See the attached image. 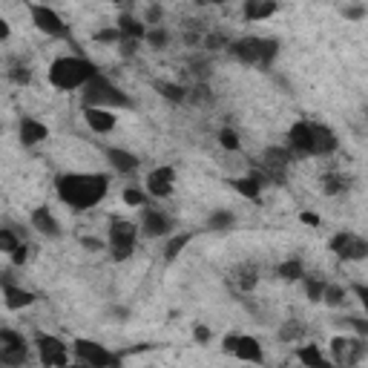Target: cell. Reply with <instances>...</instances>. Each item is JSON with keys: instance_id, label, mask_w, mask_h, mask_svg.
<instances>
[{"instance_id": "cell-1", "label": "cell", "mask_w": 368, "mask_h": 368, "mask_svg": "<svg viewBox=\"0 0 368 368\" xmlns=\"http://www.w3.org/2000/svg\"><path fill=\"white\" fill-rule=\"evenodd\" d=\"M58 199L75 213L93 210L104 201L110 193V176L107 173H63L55 179Z\"/></svg>"}, {"instance_id": "cell-2", "label": "cell", "mask_w": 368, "mask_h": 368, "mask_svg": "<svg viewBox=\"0 0 368 368\" xmlns=\"http://www.w3.org/2000/svg\"><path fill=\"white\" fill-rule=\"evenodd\" d=\"M95 75H98V66L84 55H61V58L52 61V66L46 72L49 84L55 90H63V93L84 90Z\"/></svg>"}, {"instance_id": "cell-3", "label": "cell", "mask_w": 368, "mask_h": 368, "mask_svg": "<svg viewBox=\"0 0 368 368\" xmlns=\"http://www.w3.org/2000/svg\"><path fill=\"white\" fill-rule=\"evenodd\" d=\"M231 58H236L245 66H259V69H270V63L279 55V41L273 38H259V35H245L231 41L228 46Z\"/></svg>"}, {"instance_id": "cell-4", "label": "cell", "mask_w": 368, "mask_h": 368, "mask_svg": "<svg viewBox=\"0 0 368 368\" xmlns=\"http://www.w3.org/2000/svg\"><path fill=\"white\" fill-rule=\"evenodd\" d=\"M81 104L84 107H110V110H130L132 107V98L118 90L110 78H104L101 72L81 90Z\"/></svg>"}, {"instance_id": "cell-5", "label": "cell", "mask_w": 368, "mask_h": 368, "mask_svg": "<svg viewBox=\"0 0 368 368\" xmlns=\"http://www.w3.org/2000/svg\"><path fill=\"white\" fill-rule=\"evenodd\" d=\"M138 242V228L130 222V219L112 216L110 219V228H107V251L112 262H127L135 251Z\"/></svg>"}, {"instance_id": "cell-6", "label": "cell", "mask_w": 368, "mask_h": 368, "mask_svg": "<svg viewBox=\"0 0 368 368\" xmlns=\"http://www.w3.org/2000/svg\"><path fill=\"white\" fill-rule=\"evenodd\" d=\"M72 354L81 365H93V368H110V365H118L121 357L112 354L107 345L95 342V340H75L72 342Z\"/></svg>"}, {"instance_id": "cell-7", "label": "cell", "mask_w": 368, "mask_h": 368, "mask_svg": "<svg viewBox=\"0 0 368 368\" xmlns=\"http://www.w3.org/2000/svg\"><path fill=\"white\" fill-rule=\"evenodd\" d=\"M29 18H32V23H35L38 32H43L49 38H69V26L63 23V18L52 6H46V4H29Z\"/></svg>"}, {"instance_id": "cell-8", "label": "cell", "mask_w": 368, "mask_h": 368, "mask_svg": "<svg viewBox=\"0 0 368 368\" xmlns=\"http://www.w3.org/2000/svg\"><path fill=\"white\" fill-rule=\"evenodd\" d=\"M368 354V340L362 337H334L331 340V357L337 365H357Z\"/></svg>"}, {"instance_id": "cell-9", "label": "cell", "mask_w": 368, "mask_h": 368, "mask_svg": "<svg viewBox=\"0 0 368 368\" xmlns=\"http://www.w3.org/2000/svg\"><path fill=\"white\" fill-rule=\"evenodd\" d=\"M288 147L293 156H317V138H314V121H297L288 130Z\"/></svg>"}, {"instance_id": "cell-10", "label": "cell", "mask_w": 368, "mask_h": 368, "mask_svg": "<svg viewBox=\"0 0 368 368\" xmlns=\"http://www.w3.org/2000/svg\"><path fill=\"white\" fill-rule=\"evenodd\" d=\"M141 233L147 239H167L173 233V219L159 207H141Z\"/></svg>"}, {"instance_id": "cell-11", "label": "cell", "mask_w": 368, "mask_h": 368, "mask_svg": "<svg viewBox=\"0 0 368 368\" xmlns=\"http://www.w3.org/2000/svg\"><path fill=\"white\" fill-rule=\"evenodd\" d=\"M331 251L340 256V259H345V262H357V259H365L368 256V242L365 239H359L357 233H351V231H340L337 236H331Z\"/></svg>"}, {"instance_id": "cell-12", "label": "cell", "mask_w": 368, "mask_h": 368, "mask_svg": "<svg viewBox=\"0 0 368 368\" xmlns=\"http://www.w3.org/2000/svg\"><path fill=\"white\" fill-rule=\"evenodd\" d=\"M35 348H38V359L43 365H66L69 362V348L63 340L52 337V334H38L35 337Z\"/></svg>"}, {"instance_id": "cell-13", "label": "cell", "mask_w": 368, "mask_h": 368, "mask_svg": "<svg viewBox=\"0 0 368 368\" xmlns=\"http://www.w3.org/2000/svg\"><path fill=\"white\" fill-rule=\"evenodd\" d=\"M144 190L150 193L153 199L173 196V190H176V170L170 164H162V167L150 170V173H147V179H144Z\"/></svg>"}, {"instance_id": "cell-14", "label": "cell", "mask_w": 368, "mask_h": 368, "mask_svg": "<svg viewBox=\"0 0 368 368\" xmlns=\"http://www.w3.org/2000/svg\"><path fill=\"white\" fill-rule=\"evenodd\" d=\"M118 110H110V107H84V121L90 130L95 132H112L115 124H118Z\"/></svg>"}, {"instance_id": "cell-15", "label": "cell", "mask_w": 368, "mask_h": 368, "mask_svg": "<svg viewBox=\"0 0 368 368\" xmlns=\"http://www.w3.org/2000/svg\"><path fill=\"white\" fill-rule=\"evenodd\" d=\"M18 135H21V144L23 147H38L49 138V127L32 115H23L21 124H18Z\"/></svg>"}, {"instance_id": "cell-16", "label": "cell", "mask_w": 368, "mask_h": 368, "mask_svg": "<svg viewBox=\"0 0 368 368\" xmlns=\"http://www.w3.org/2000/svg\"><path fill=\"white\" fill-rule=\"evenodd\" d=\"M29 222H32V228H35L41 236H46V239H58V236H61V222L55 219V213H52L49 207H35L32 216H29Z\"/></svg>"}, {"instance_id": "cell-17", "label": "cell", "mask_w": 368, "mask_h": 368, "mask_svg": "<svg viewBox=\"0 0 368 368\" xmlns=\"http://www.w3.org/2000/svg\"><path fill=\"white\" fill-rule=\"evenodd\" d=\"M279 12V0H245L242 6V18L248 23H259V21H268Z\"/></svg>"}, {"instance_id": "cell-18", "label": "cell", "mask_w": 368, "mask_h": 368, "mask_svg": "<svg viewBox=\"0 0 368 368\" xmlns=\"http://www.w3.org/2000/svg\"><path fill=\"white\" fill-rule=\"evenodd\" d=\"M4 305H6L9 311H23V308L35 305V293L26 290V288L12 285L9 279H4Z\"/></svg>"}, {"instance_id": "cell-19", "label": "cell", "mask_w": 368, "mask_h": 368, "mask_svg": "<svg viewBox=\"0 0 368 368\" xmlns=\"http://www.w3.org/2000/svg\"><path fill=\"white\" fill-rule=\"evenodd\" d=\"M107 162H110V167H112L115 173H121V176L135 173L138 164H141L138 156L130 153V150H124V147H107Z\"/></svg>"}, {"instance_id": "cell-20", "label": "cell", "mask_w": 368, "mask_h": 368, "mask_svg": "<svg viewBox=\"0 0 368 368\" xmlns=\"http://www.w3.org/2000/svg\"><path fill=\"white\" fill-rule=\"evenodd\" d=\"M314 138H317V156H334L340 150V138L328 124H314Z\"/></svg>"}, {"instance_id": "cell-21", "label": "cell", "mask_w": 368, "mask_h": 368, "mask_svg": "<svg viewBox=\"0 0 368 368\" xmlns=\"http://www.w3.org/2000/svg\"><path fill=\"white\" fill-rule=\"evenodd\" d=\"M320 187H322L325 196H342V193L351 190V176H345L340 170H328V173H322Z\"/></svg>"}, {"instance_id": "cell-22", "label": "cell", "mask_w": 368, "mask_h": 368, "mask_svg": "<svg viewBox=\"0 0 368 368\" xmlns=\"http://www.w3.org/2000/svg\"><path fill=\"white\" fill-rule=\"evenodd\" d=\"M233 357H239L242 362H265L262 342H259L256 337H242V334H239V342H236Z\"/></svg>"}, {"instance_id": "cell-23", "label": "cell", "mask_w": 368, "mask_h": 368, "mask_svg": "<svg viewBox=\"0 0 368 368\" xmlns=\"http://www.w3.org/2000/svg\"><path fill=\"white\" fill-rule=\"evenodd\" d=\"M115 26L121 29V35L124 38H130V41H144L147 38V32H150V26L144 23V18L138 21V18H132V15H121L118 21H115Z\"/></svg>"}, {"instance_id": "cell-24", "label": "cell", "mask_w": 368, "mask_h": 368, "mask_svg": "<svg viewBox=\"0 0 368 368\" xmlns=\"http://www.w3.org/2000/svg\"><path fill=\"white\" fill-rule=\"evenodd\" d=\"M231 282H233L239 290L248 293V290H253L256 282H259V268H256V265H239V268H233Z\"/></svg>"}, {"instance_id": "cell-25", "label": "cell", "mask_w": 368, "mask_h": 368, "mask_svg": "<svg viewBox=\"0 0 368 368\" xmlns=\"http://www.w3.org/2000/svg\"><path fill=\"white\" fill-rule=\"evenodd\" d=\"M236 228V216L231 210H213L207 216V231L210 233H231Z\"/></svg>"}, {"instance_id": "cell-26", "label": "cell", "mask_w": 368, "mask_h": 368, "mask_svg": "<svg viewBox=\"0 0 368 368\" xmlns=\"http://www.w3.org/2000/svg\"><path fill=\"white\" fill-rule=\"evenodd\" d=\"M308 270H305V265H303V259H285V262H279L276 265V276L282 279V282H303V276H305Z\"/></svg>"}, {"instance_id": "cell-27", "label": "cell", "mask_w": 368, "mask_h": 368, "mask_svg": "<svg viewBox=\"0 0 368 368\" xmlns=\"http://www.w3.org/2000/svg\"><path fill=\"white\" fill-rule=\"evenodd\" d=\"M156 93H159L164 101H170V104H184V101H190V90L182 87V84H173V81H156Z\"/></svg>"}, {"instance_id": "cell-28", "label": "cell", "mask_w": 368, "mask_h": 368, "mask_svg": "<svg viewBox=\"0 0 368 368\" xmlns=\"http://www.w3.org/2000/svg\"><path fill=\"white\" fill-rule=\"evenodd\" d=\"M231 187L242 196V199H248V201H259V196H262V182L256 179V176H245V179H233L231 182Z\"/></svg>"}, {"instance_id": "cell-29", "label": "cell", "mask_w": 368, "mask_h": 368, "mask_svg": "<svg viewBox=\"0 0 368 368\" xmlns=\"http://www.w3.org/2000/svg\"><path fill=\"white\" fill-rule=\"evenodd\" d=\"M190 233H170L167 236V242H164V259L167 262H176L179 259V253H184V248L190 245Z\"/></svg>"}, {"instance_id": "cell-30", "label": "cell", "mask_w": 368, "mask_h": 368, "mask_svg": "<svg viewBox=\"0 0 368 368\" xmlns=\"http://www.w3.org/2000/svg\"><path fill=\"white\" fill-rule=\"evenodd\" d=\"M6 75H9L12 84L26 87V84L32 81V69H29V63H23L21 58H12V61H9V69H6Z\"/></svg>"}, {"instance_id": "cell-31", "label": "cell", "mask_w": 368, "mask_h": 368, "mask_svg": "<svg viewBox=\"0 0 368 368\" xmlns=\"http://www.w3.org/2000/svg\"><path fill=\"white\" fill-rule=\"evenodd\" d=\"M297 359H300L303 365H311V368H322V365H325V357H322L320 345H303V348L297 351Z\"/></svg>"}, {"instance_id": "cell-32", "label": "cell", "mask_w": 368, "mask_h": 368, "mask_svg": "<svg viewBox=\"0 0 368 368\" xmlns=\"http://www.w3.org/2000/svg\"><path fill=\"white\" fill-rule=\"evenodd\" d=\"M325 279H320V276H311V273H305L303 276V288H305V293H308V300L311 303H322V290H325Z\"/></svg>"}, {"instance_id": "cell-33", "label": "cell", "mask_w": 368, "mask_h": 368, "mask_svg": "<svg viewBox=\"0 0 368 368\" xmlns=\"http://www.w3.org/2000/svg\"><path fill=\"white\" fill-rule=\"evenodd\" d=\"M0 362L12 365V368L29 362V345H26V348H0Z\"/></svg>"}, {"instance_id": "cell-34", "label": "cell", "mask_w": 368, "mask_h": 368, "mask_svg": "<svg viewBox=\"0 0 368 368\" xmlns=\"http://www.w3.org/2000/svg\"><path fill=\"white\" fill-rule=\"evenodd\" d=\"M219 144H222V150H231V153H239L242 150V138L233 127H222L219 130Z\"/></svg>"}, {"instance_id": "cell-35", "label": "cell", "mask_w": 368, "mask_h": 368, "mask_svg": "<svg viewBox=\"0 0 368 368\" xmlns=\"http://www.w3.org/2000/svg\"><path fill=\"white\" fill-rule=\"evenodd\" d=\"M345 288L342 285H325V290H322V303L328 305V308H340V305H345Z\"/></svg>"}, {"instance_id": "cell-36", "label": "cell", "mask_w": 368, "mask_h": 368, "mask_svg": "<svg viewBox=\"0 0 368 368\" xmlns=\"http://www.w3.org/2000/svg\"><path fill=\"white\" fill-rule=\"evenodd\" d=\"M305 337V325L297 322V320H288L282 328H279V340L282 342H300Z\"/></svg>"}, {"instance_id": "cell-37", "label": "cell", "mask_w": 368, "mask_h": 368, "mask_svg": "<svg viewBox=\"0 0 368 368\" xmlns=\"http://www.w3.org/2000/svg\"><path fill=\"white\" fill-rule=\"evenodd\" d=\"M144 43H150V49H164L170 43V32L164 26H150V32H147Z\"/></svg>"}, {"instance_id": "cell-38", "label": "cell", "mask_w": 368, "mask_h": 368, "mask_svg": "<svg viewBox=\"0 0 368 368\" xmlns=\"http://www.w3.org/2000/svg\"><path fill=\"white\" fill-rule=\"evenodd\" d=\"M26 337L12 331V328H0V348H26Z\"/></svg>"}, {"instance_id": "cell-39", "label": "cell", "mask_w": 368, "mask_h": 368, "mask_svg": "<svg viewBox=\"0 0 368 368\" xmlns=\"http://www.w3.org/2000/svg\"><path fill=\"white\" fill-rule=\"evenodd\" d=\"M201 46L210 49V52H216V49H228V46H231V38L222 35V32H204V35H201Z\"/></svg>"}, {"instance_id": "cell-40", "label": "cell", "mask_w": 368, "mask_h": 368, "mask_svg": "<svg viewBox=\"0 0 368 368\" xmlns=\"http://www.w3.org/2000/svg\"><path fill=\"white\" fill-rule=\"evenodd\" d=\"M147 190H141V187H127L124 193H121V199H124V204H130V207H147Z\"/></svg>"}, {"instance_id": "cell-41", "label": "cell", "mask_w": 368, "mask_h": 368, "mask_svg": "<svg viewBox=\"0 0 368 368\" xmlns=\"http://www.w3.org/2000/svg\"><path fill=\"white\" fill-rule=\"evenodd\" d=\"M98 43H110V46H118L121 41H124V35H121V29L118 26H107V29H98L95 35H93Z\"/></svg>"}, {"instance_id": "cell-42", "label": "cell", "mask_w": 368, "mask_h": 368, "mask_svg": "<svg viewBox=\"0 0 368 368\" xmlns=\"http://www.w3.org/2000/svg\"><path fill=\"white\" fill-rule=\"evenodd\" d=\"M18 245H21V239L15 236L12 228H4V231H0V251H4V253H12Z\"/></svg>"}, {"instance_id": "cell-43", "label": "cell", "mask_w": 368, "mask_h": 368, "mask_svg": "<svg viewBox=\"0 0 368 368\" xmlns=\"http://www.w3.org/2000/svg\"><path fill=\"white\" fill-rule=\"evenodd\" d=\"M162 21H164V9H162L159 4L147 6V12H144V23H147V26H162Z\"/></svg>"}, {"instance_id": "cell-44", "label": "cell", "mask_w": 368, "mask_h": 368, "mask_svg": "<svg viewBox=\"0 0 368 368\" xmlns=\"http://www.w3.org/2000/svg\"><path fill=\"white\" fill-rule=\"evenodd\" d=\"M342 322H348V328L357 334V337H362V340H368V320H359V317H348V320H342Z\"/></svg>"}, {"instance_id": "cell-45", "label": "cell", "mask_w": 368, "mask_h": 368, "mask_svg": "<svg viewBox=\"0 0 368 368\" xmlns=\"http://www.w3.org/2000/svg\"><path fill=\"white\" fill-rule=\"evenodd\" d=\"M342 15H345L348 21H362V18L368 15V9H365L362 4H354V6H345V9H342Z\"/></svg>"}, {"instance_id": "cell-46", "label": "cell", "mask_w": 368, "mask_h": 368, "mask_svg": "<svg viewBox=\"0 0 368 368\" xmlns=\"http://www.w3.org/2000/svg\"><path fill=\"white\" fill-rule=\"evenodd\" d=\"M351 290H354V297L359 300L362 311L368 314V285H359V282H357V285H351Z\"/></svg>"}, {"instance_id": "cell-47", "label": "cell", "mask_w": 368, "mask_h": 368, "mask_svg": "<svg viewBox=\"0 0 368 368\" xmlns=\"http://www.w3.org/2000/svg\"><path fill=\"white\" fill-rule=\"evenodd\" d=\"M138 43H141V41H130V38H124V41L118 43V52H121L124 58H132V55L138 52Z\"/></svg>"}, {"instance_id": "cell-48", "label": "cell", "mask_w": 368, "mask_h": 368, "mask_svg": "<svg viewBox=\"0 0 368 368\" xmlns=\"http://www.w3.org/2000/svg\"><path fill=\"white\" fill-rule=\"evenodd\" d=\"M9 256H12V265H23V262L29 259V248H26V245L21 242V245H18V248H15V251H12Z\"/></svg>"}, {"instance_id": "cell-49", "label": "cell", "mask_w": 368, "mask_h": 368, "mask_svg": "<svg viewBox=\"0 0 368 368\" xmlns=\"http://www.w3.org/2000/svg\"><path fill=\"white\" fill-rule=\"evenodd\" d=\"M193 337H196V342H210V337H213V334H210V328H207V325L196 322V325H193Z\"/></svg>"}, {"instance_id": "cell-50", "label": "cell", "mask_w": 368, "mask_h": 368, "mask_svg": "<svg viewBox=\"0 0 368 368\" xmlns=\"http://www.w3.org/2000/svg\"><path fill=\"white\" fill-rule=\"evenodd\" d=\"M81 245H84L87 251H104V248H107V242H101V239H95V236H84Z\"/></svg>"}, {"instance_id": "cell-51", "label": "cell", "mask_w": 368, "mask_h": 368, "mask_svg": "<svg viewBox=\"0 0 368 368\" xmlns=\"http://www.w3.org/2000/svg\"><path fill=\"white\" fill-rule=\"evenodd\" d=\"M236 342H239V334H228V337L222 340V351H225V354H233V351H236Z\"/></svg>"}, {"instance_id": "cell-52", "label": "cell", "mask_w": 368, "mask_h": 368, "mask_svg": "<svg viewBox=\"0 0 368 368\" xmlns=\"http://www.w3.org/2000/svg\"><path fill=\"white\" fill-rule=\"evenodd\" d=\"M300 222H305V225H311V228H320L322 219H320L317 213H300Z\"/></svg>"}, {"instance_id": "cell-53", "label": "cell", "mask_w": 368, "mask_h": 368, "mask_svg": "<svg viewBox=\"0 0 368 368\" xmlns=\"http://www.w3.org/2000/svg\"><path fill=\"white\" fill-rule=\"evenodd\" d=\"M9 35H12V29H9V21H0V41H9Z\"/></svg>"}, {"instance_id": "cell-54", "label": "cell", "mask_w": 368, "mask_h": 368, "mask_svg": "<svg viewBox=\"0 0 368 368\" xmlns=\"http://www.w3.org/2000/svg\"><path fill=\"white\" fill-rule=\"evenodd\" d=\"M201 4H210V6H222V4H231V0H201Z\"/></svg>"}, {"instance_id": "cell-55", "label": "cell", "mask_w": 368, "mask_h": 368, "mask_svg": "<svg viewBox=\"0 0 368 368\" xmlns=\"http://www.w3.org/2000/svg\"><path fill=\"white\" fill-rule=\"evenodd\" d=\"M110 4H124V0H110Z\"/></svg>"}]
</instances>
